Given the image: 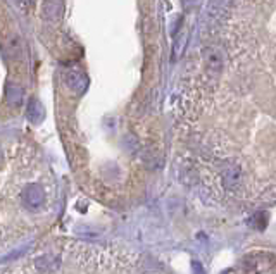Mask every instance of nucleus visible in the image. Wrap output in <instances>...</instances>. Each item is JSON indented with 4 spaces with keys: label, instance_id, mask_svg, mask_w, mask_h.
<instances>
[{
    "label": "nucleus",
    "instance_id": "obj_1",
    "mask_svg": "<svg viewBox=\"0 0 276 274\" xmlns=\"http://www.w3.org/2000/svg\"><path fill=\"white\" fill-rule=\"evenodd\" d=\"M64 81H66V85L71 88L75 94H83V92L86 90V85H88L86 78L83 76L80 71H75V69L64 73Z\"/></svg>",
    "mask_w": 276,
    "mask_h": 274
},
{
    "label": "nucleus",
    "instance_id": "obj_2",
    "mask_svg": "<svg viewBox=\"0 0 276 274\" xmlns=\"http://www.w3.org/2000/svg\"><path fill=\"white\" fill-rule=\"evenodd\" d=\"M62 11H64V7H62L61 0H45L43 2V16L47 17L49 21H52V22L59 21L62 16Z\"/></svg>",
    "mask_w": 276,
    "mask_h": 274
},
{
    "label": "nucleus",
    "instance_id": "obj_3",
    "mask_svg": "<svg viewBox=\"0 0 276 274\" xmlns=\"http://www.w3.org/2000/svg\"><path fill=\"white\" fill-rule=\"evenodd\" d=\"M28 119L33 124H38L43 119V107H41V104L36 99L30 100V104H28Z\"/></svg>",
    "mask_w": 276,
    "mask_h": 274
},
{
    "label": "nucleus",
    "instance_id": "obj_4",
    "mask_svg": "<svg viewBox=\"0 0 276 274\" xmlns=\"http://www.w3.org/2000/svg\"><path fill=\"white\" fill-rule=\"evenodd\" d=\"M7 94H9V99H11L12 102H16V104H19V102H21L22 92H21L19 86H9L7 88Z\"/></svg>",
    "mask_w": 276,
    "mask_h": 274
},
{
    "label": "nucleus",
    "instance_id": "obj_5",
    "mask_svg": "<svg viewBox=\"0 0 276 274\" xmlns=\"http://www.w3.org/2000/svg\"><path fill=\"white\" fill-rule=\"evenodd\" d=\"M30 2H31V0H19L21 6H28V4H30Z\"/></svg>",
    "mask_w": 276,
    "mask_h": 274
}]
</instances>
